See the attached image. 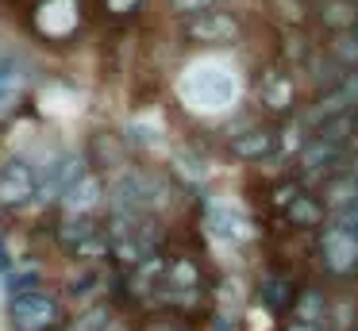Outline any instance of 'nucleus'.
I'll use <instances>...</instances> for the list:
<instances>
[{
    "label": "nucleus",
    "mask_w": 358,
    "mask_h": 331,
    "mask_svg": "<svg viewBox=\"0 0 358 331\" xmlns=\"http://www.w3.org/2000/svg\"><path fill=\"white\" fill-rule=\"evenodd\" d=\"M31 197H39V174H35V166H27V162H20V158L4 162V166H0V204L20 208Z\"/></svg>",
    "instance_id": "nucleus-1"
},
{
    "label": "nucleus",
    "mask_w": 358,
    "mask_h": 331,
    "mask_svg": "<svg viewBox=\"0 0 358 331\" xmlns=\"http://www.w3.org/2000/svg\"><path fill=\"white\" fill-rule=\"evenodd\" d=\"M12 323L20 331H50L58 323V304L47 297V293H20L12 300Z\"/></svg>",
    "instance_id": "nucleus-2"
},
{
    "label": "nucleus",
    "mask_w": 358,
    "mask_h": 331,
    "mask_svg": "<svg viewBox=\"0 0 358 331\" xmlns=\"http://www.w3.org/2000/svg\"><path fill=\"white\" fill-rule=\"evenodd\" d=\"M158 197H162V185L150 174H124L116 185V212L143 216L147 208L158 204Z\"/></svg>",
    "instance_id": "nucleus-3"
},
{
    "label": "nucleus",
    "mask_w": 358,
    "mask_h": 331,
    "mask_svg": "<svg viewBox=\"0 0 358 331\" xmlns=\"http://www.w3.org/2000/svg\"><path fill=\"white\" fill-rule=\"evenodd\" d=\"M239 20L235 15H227V12H201V15H189L185 20V38H193V43H204V46H212V43H235L239 38Z\"/></svg>",
    "instance_id": "nucleus-4"
},
{
    "label": "nucleus",
    "mask_w": 358,
    "mask_h": 331,
    "mask_svg": "<svg viewBox=\"0 0 358 331\" xmlns=\"http://www.w3.org/2000/svg\"><path fill=\"white\" fill-rule=\"evenodd\" d=\"M85 177V166H81V154H73V150H66V154H58L55 162H50L47 169H43V177H39V192L47 200H62L66 192L73 189V185Z\"/></svg>",
    "instance_id": "nucleus-5"
},
{
    "label": "nucleus",
    "mask_w": 358,
    "mask_h": 331,
    "mask_svg": "<svg viewBox=\"0 0 358 331\" xmlns=\"http://www.w3.org/2000/svg\"><path fill=\"white\" fill-rule=\"evenodd\" d=\"M320 251H324L327 269H331V274H350V269L358 266V235H355V231H347L343 223H335V227L324 231Z\"/></svg>",
    "instance_id": "nucleus-6"
},
{
    "label": "nucleus",
    "mask_w": 358,
    "mask_h": 331,
    "mask_svg": "<svg viewBox=\"0 0 358 331\" xmlns=\"http://www.w3.org/2000/svg\"><path fill=\"white\" fill-rule=\"evenodd\" d=\"M339 162H343V146L331 143V139L312 135L308 143H301V166L308 174H331V169H339Z\"/></svg>",
    "instance_id": "nucleus-7"
},
{
    "label": "nucleus",
    "mask_w": 358,
    "mask_h": 331,
    "mask_svg": "<svg viewBox=\"0 0 358 331\" xmlns=\"http://www.w3.org/2000/svg\"><path fill=\"white\" fill-rule=\"evenodd\" d=\"M273 150H278V143H273V135H270V131H262V127L243 131V135L231 139V154H235V158H247V162L270 158Z\"/></svg>",
    "instance_id": "nucleus-8"
},
{
    "label": "nucleus",
    "mask_w": 358,
    "mask_h": 331,
    "mask_svg": "<svg viewBox=\"0 0 358 331\" xmlns=\"http://www.w3.org/2000/svg\"><path fill=\"white\" fill-rule=\"evenodd\" d=\"M101 192H104V189H101V181L85 174V177H81V181L62 197V208H66L70 216H85V212H93V208L101 204Z\"/></svg>",
    "instance_id": "nucleus-9"
},
{
    "label": "nucleus",
    "mask_w": 358,
    "mask_h": 331,
    "mask_svg": "<svg viewBox=\"0 0 358 331\" xmlns=\"http://www.w3.org/2000/svg\"><path fill=\"white\" fill-rule=\"evenodd\" d=\"M320 20L331 31H355L358 27V4L355 0H320Z\"/></svg>",
    "instance_id": "nucleus-10"
},
{
    "label": "nucleus",
    "mask_w": 358,
    "mask_h": 331,
    "mask_svg": "<svg viewBox=\"0 0 358 331\" xmlns=\"http://www.w3.org/2000/svg\"><path fill=\"white\" fill-rule=\"evenodd\" d=\"M327 216V208L316 197H293L289 200V223L293 227H320Z\"/></svg>",
    "instance_id": "nucleus-11"
},
{
    "label": "nucleus",
    "mask_w": 358,
    "mask_h": 331,
    "mask_svg": "<svg viewBox=\"0 0 358 331\" xmlns=\"http://www.w3.org/2000/svg\"><path fill=\"white\" fill-rule=\"evenodd\" d=\"M293 81H289L285 73H270L262 85V100L266 108H273V112H289V104H293Z\"/></svg>",
    "instance_id": "nucleus-12"
},
{
    "label": "nucleus",
    "mask_w": 358,
    "mask_h": 331,
    "mask_svg": "<svg viewBox=\"0 0 358 331\" xmlns=\"http://www.w3.org/2000/svg\"><path fill=\"white\" fill-rule=\"evenodd\" d=\"M24 85V73H20V62L12 54H0V104H8L12 97Z\"/></svg>",
    "instance_id": "nucleus-13"
},
{
    "label": "nucleus",
    "mask_w": 358,
    "mask_h": 331,
    "mask_svg": "<svg viewBox=\"0 0 358 331\" xmlns=\"http://www.w3.org/2000/svg\"><path fill=\"white\" fill-rule=\"evenodd\" d=\"M70 251H73V258L93 262V258H104V254H112V243H108V235H104V231H89V235H81L78 243L70 246Z\"/></svg>",
    "instance_id": "nucleus-14"
},
{
    "label": "nucleus",
    "mask_w": 358,
    "mask_h": 331,
    "mask_svg": "<svg viewBox=\"0 0 358 331\" xmlns=\"http://www.w3.org/2000/svg\"><path fill=\"white\" fill-rule=\"evenodd\" d=\"M104 323H108V308H96V312L81 316V323H73L70 331H104Z\"/></svg>",
    "instance_id": "nucleus-15"
},
{
    "label": "nucleus",
    "mask_w": 358,
    "mask_h": 331,
    "mask_svg": "<svg viewBox=\"0 0 358 331\" xmlns=\"http://www.w3.org/2000/svg\"><path fill=\"white\" fill-rule=\"evenodd\" d=\"M170 8L181 15H201V12H212L216 0H170Z\"/></svg>",
    "instance_id": "nucleus-16"
},
{
    "label": "nucleus",
    "mask_w": 358,
    "mask_h": 331,
    "mask_svg": "<svg viewBox=\"0 0 358 331\" xmlns=\"http://www.w3.org/2000/svg\"><path fill=\"white\" fill-rule=\"evenodd\" d=\"M335 58L339 62H358V35H343L335 43Z\"/></svg>",
    "instance_id": "nucleus-17"
},
{
    "label": "nucleus",
    "mask_w": 358,
    "mask_h": 331,
    "mask_svg": "<svg viewBox=\"0 0 358 331\" xmlns=\"http://www.w3.org/2000/svg\"><path fill=\"white\" fill-rule=\"evenodd\" d=\"M266 300H270V304H289V285L285 281H278V285H266Z\"/></svg>",
    "instance_id": "nucleus-18"
},
{
    "label": "nucleus",
    "mask_w": 358,
    "mask_h": 331,
    "mask_svg": "<svg viewBox=\"0 0 358 331\" xmlns=\"http://www.w3.org/2000/svg\"><path fill=\"white\" fill-rule=\"evenodd\" d=\"M273 4H281V8H285V12H281L285 20H293V23H301V20H304V12H301V0H273Z\"/></svg>",
    "instance_id": "nucleus-19"
},
{
    "label": "nucleus",
    "mask_w": 358,
    "mask_h": 331,
    "mask_svg": "<svg viewBox=\"0 0 358 331\" xmlns=\"http://www.w3.org/2000/svg\"><path fill=\"white\" fill-rule=\"evenodd\" d=\"M8 266L12 262H8V251H4V239H0V274H8Z\"/></svg>",
    "instance_id": "nucleus-20"
},
{
    "label": "nucleus",
    "mask_w": 358,
    "mask_h": 331,
    "mask_svg": "<svg viewBox=\"0 0 358 331\" xmlns=\"http://www.w3.org/2000/svg\"><path fill=\"white\" fill-rule=\"evenodd\" d=\"M350 139H358V108L350 112Z\"/></svg>",
    "instance_id": "nucleus-21"
},
{
    "label": "nucleus",
    "mask_w": 358,
    "mask_h": 331,
    "mask_svg": "<svg viewBox=\"0 0 358 331\" xmlns=\"http://www.w3.org/2000/svg\"><path fill=\"white\" fill-rule=\"evenodd\" d=\"M289 331H312V328H308V323H293Z\"/></svg>",
    "instance_id": "nucleus-22"
},
{
    "label": "nucleus",
    "mask_w": 358,
    "mask_h": 331,
    "mask_svg": "<svg viewBox=\"0 0 358 331\" xmlns=\"http://www.w3.org/2000/svg\"><path fill=\"white\" fill-rule=\"evenodd\" d=\"M355 31H358V27H355Z\"/></svg>",
    "instance_id": "nucleus-23"
}]
</instances>
